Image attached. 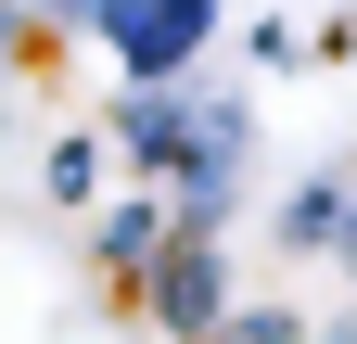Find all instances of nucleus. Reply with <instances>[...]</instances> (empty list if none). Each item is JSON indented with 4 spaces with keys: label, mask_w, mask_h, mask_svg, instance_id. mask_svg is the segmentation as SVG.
I'll use <instances>...</instances> for the list:
<instances>
[{
    "label": "nucleus",
    "mask_w": 357,
    "mask_h": 344,
    "mask_svg": "<svg viewBox=\"0 0 357 344\" xmlns=\"http://www.w3.org/2000/svg\"><path fill=\"white\" fill-rule=\"evenodd\" d=\"M115 127H128V153H141L153 179L192 204V217H217V204H230V179H243V102L192 90V77H141Z\"/></svg>",
    "instance_id": "nucleus-1"
},
{
    "label": "nucleus",
    "mask_w": 357,
    "mask_h": 344,
    "mask_svg": "<svg viewBox=\"0 0 357 344\" xmlns=\"http://www.w3.org/2000/svg\"><path fill=\"white\" fill-rule=\"evenodd\" d=\"M0 52H13V0H0Z\"/></svg>",
    "instance_id": "nucleus-2"
},
{
    "label": "nucleus",
    "mask_w": 357,
    "mask_h": 344,
    "mask_svg": "<svg viewBox=\"0 0 357 344\" xmlns=\"http://www.w3.org/2000/svg\"><path fill=\"white\" fill-rule=\"evenodd\" d=\"M344 268H357V230H344Z\"/></svg>",
    "instance_id": "nucleus-3"
}]
</instances>
